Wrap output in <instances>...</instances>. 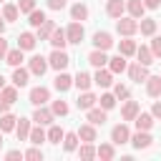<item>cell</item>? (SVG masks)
Returning a JSON list of instances; mask_svg holds the SVG:
<instances>
[{
  "label": "cell",
  "mask_w": 161,
  "mask_h": 161,
  "mask_svg": "<svg viewBox=\"0 0 161 161\" xmlns=\"http://www.w3.org/2000/svg\"><path fill=\"white\" fill-rule=\"evenodd\" d=\"M116 30L123 35V38H131L136 30H138V23H136V18H118V23H116Z\"/></svg>",
  "instance_id": "6da1fadb"
},
{
  "label": "cell",
  "mask_w": 161,
  "mask_h": 161,
  "mask_svg": "<svg viewBox=\"0 0 161 161\" xmlns=\"http://www.w3.org/2000/svg\"><path fill=\"white\" fill-rule=\"evenodd\" d=\"M48 63H50V68H55V70H63V68H68L70 58H68V53H65V50H60V48H53V53H50Z\"/></svg>",
  "instance_id": "7a4b0ae2"
},
{
  "label": "cell",
  "mask_w": 161,
  "mask_h": 161,
  "mask_svg": "<svg viewBox=\"0 0 161 161\" xmlns=\"http://www.w3.org/2000/svg\"><path fill=\"white\" fill-rule=\"evenodd\" d=\"M111 141H113L116 146H123V143H128V141H131V131H128V126H126V123H118V126H113V131H111Z\"/></svg>",
  "instance_id": "3957f363"
},
{
  "label": "cell",
  "mask_w": 161,
  "mask_h": 161,
  "mask_svg": "<svg viewBox=\"0 0 161 161\" xmlns=\"http://www.w3.org/2000/svg\"><path fill=\"white\" fill-rule=\"evenodd\" d=\"M65 35H68V43H75V45H80V43H83V35H86V30H83V25L75 20V23H70V25L65 28Z\"/></svg>",
  "instance_id": "277c9868"
},
{
  "label": "cell",
  "mask_w": 161,
  "mask_h": 161,
  "mask_svg": "<svg viewBox=\"0 0 161 161\" xmlns=\"http://www.w3.org/2000/svg\"><path fill=\"white\" fill-rule=\"evenodd\" d=\"M48 58H43V55H33L30 58V63H28V70L33 73V75H43L45 70H48Z\"/></svg>",
  "instance_id": "5b68a950"
},
{
  "label": "cell",
  "mask_w": 161,
  "mask_h": 161,
  "mask_svg": "<svg viewBox=\"0 0 161 161\" xmlns=\"http://www.w3.org/2000/svg\"><path fill=\"white\" fill-rule=\"evenodd\" d=\"M48 101H50V91H48V88L38 86V88L30 91V103H33V106H43V103H48Z\"/></svg>",
  "instance_id": "8992f818"
},
{
  "label": "cell",
  "mask_w": 161,
  "mask_h": 161,
  "mask_svg": "<svg viewBox=\"0 0 161 161\" xmlns=\"http://www.w3.org/2000/svg\"><path fill=\"white\" fill-rule=\"evenodd\" d=\"M53 111H48V108H43V106H35V113H33V121L35 123H40V126H50L53 123Z\"/></svg>",
  "instance_id": "52a82bcc"
},
{
  "label": "cell",
  "mask_w": 161,
  "mask_h": 161,
  "mask_svg": "<svg viewBox=\"0 0 161 161\" xmlns=\"http://www.w3.org/2000/svg\"><path fill=\"white\" fill-rule=\"evenodd\" d=\"M93 45H96L98 50H108V48L113 45V38H111V33H106V30H98V33L93 35Z\"/></svg>",
  "instance_id": "ba28073f"
},
{
  "label": "cell",
  "mask_w": 161,
  "mask_h": 161,
  "mask_svg": "<svg viewBox=\"0 0 161 161\" xmlns=\"http://www.w3.org/2000/svg\"><path fill=\"white\" fill-rule=\"evenodd\" d=\"M128 75H131V80H136V83H143V80L148 78V65H141V63H136V65H131V68H128Z\"/></svg>",
  "instance_id": "9c48e42d"
},
{
  "label": "cell",
  "mask_w": 161,
  "mask_h": 161,
  "mask_svg": "<svg viewBox=\"0 0 161 161\" xmlns=\"http://www.w3.org/2000/svg\"><path fill=\"white\" fill-rule=\"evenodd\" d=\"M146 93L151 98H158L161 96V75H148L146 78Z\"/></svg>",
  "instance_id": "30bf717a"
},
{
  "label": "cell",
  "mask_w": 161,
  "mask_h": 161,
  "mask_svg": "<svg viewBox=\"0 0 161 161\" xmlns=\"http://www.w3.org/2000/svg\"><path fill=\"white\" fill-rule=\"evenodd\" d=\"M93 83H96V86H101V88H108V86L113 83V73H111V68H108V70L98 68V73L93 75Z\"/></svg>",
  "instance_id": "8fae6325"
},
{
  "label": "cell",
  "mask_w": 161,
  "mask_h": 161,
  "mask_svg": "<svg viewBox=\"0 0 161 161\" xmlns=\"http://www.w3.org/2000/svg\"><path fill=\"white\" fill-rule=\"evenodd\" d=\"M15 136H18V141H28V138H30V121H28V118H18V123H15Z\"/></svg>",
  "instance_id": "7c38bea8"
},
{
  "label": "cell",
  "mask_w": 161,
  "mask_h": 161,
  "mask_svg": "<svg viewBox=\"0 0 161 161\" xmlns=\"http://www.w3.org/2000/svg\"><path fill=\"white\" fill-rule=\"evenodd\" d=\"M131 143H133L136 148H148V146L153 143V138L148 136V131H138V133L131 136Z\"/></svg>",
  "instance_id": "4fadbf2b"
},
{
  "label": "cell",
  "mask_w": 161,
  "mask_h": 161,
  "mask_svg": "<svg viewBox=\"0 0 161 161\" xmlns=\"http://www.w3.org/2000/svg\"><path fill=\"white\" fill-rule=\"evenodd\" d=\"M53 86L60 91V93H65L70 86H73V78L68 75V73H63V70H58V75H55V80H53Z\"/></svg>",
  "instance_id": "5bb4252c"
},
{
  "label": "cell",
  "mask_w": 161,
  "mask_h": 161,
  "mask_svg": "<svg viewBox=\"0 0 161 161\" xmlns=\"http://www.w3.org/2000/svg\"><path fill=\"white\" fill-rule=\"evenodd\" d=\"M88 123H93V126H103L106 123V108H88Z\"/></svg>",
  "instance_id": "9a60e30c"
},
{
  "label": "cell",
  "mask_w": 161,
  "mask_h": 161,
  "mask_svg": "<svg viewBox=\"0 0 161 161\" xmlns=\"http://www.w3.org/2000/svg\"><path fill=\"white\" fill-rule=\"evenodd\" d=\"M126 10L131 13V18H143V10H146V5H143V0H126Z\"/></svg>",
  "instance_id": "2e32d148"
},
{
  "label": "cell",
  "mask_w": 161,
  "mask_h": 161,
  "mask_svg": "<svg viewBox=\"0 0 161 161\" xmlns=\"http://www.w3.org/2000/svg\"><path fill=\"white\" fill-rule=\"evenodd\" d=\"M35 43H38V35H33V33H20V38H18V48H23V50H33Z\"/></svg>",
  "instance_id": "e0dca14e"
},
{
  "label": "cell",
  "mask_w": 161,
  "mask_h": 161,
  "mask_svg": "<svg viewBox=\"0 0 161 161\" xmlns=\"http://www.w3.org/2000/svg\"><path fill=\"white\" fill-rule=\"evenodd\" d=\"M121 116H123V121H136V116H138V103H136V101H126V106L121 108Z\"/></svg>",
  "instance_id": "ac0fdd59"
},
{
  "label": "cell",
  "mask_w": 161,
  "mask_h": 161,
  "mask_svg": "<svg viewBox=\"0 0 161 161\" xmlns=\"http://www.w3.org/2000/svg\"><path fill=\"white\" fill-rule=\"evenodd\" d=\"M123 10H126V0H108L106 13H108L111 18H121V15H123Z\"/></svg>",
  "instance_id": "d6986e66"
},
{
  "label": "cell",
  "mask_w": 161,
  "mask_h": 161,
  "mask_svg": "<svg viewBox=\"0 0 161 161\" xmlns=\"http://www.w3.org/2000/svg\"><path fill=\"white\" fill-rule=\"evenodd\" d=\"M65 43H68V35H65V30H60V28H55L53 30V35H50V45L53 48H65Z\"/></svg>",
  "instance_id": "ffe728a7"
},
{
  "label": "cell",
  "mask_w": 161,
  "mask_h": 161,
  "mask_svg": "<svg viewBox=\"0 0 161 161\" xmlns=\"http://www.w3.org/2000/svg\"><path fill=\"white\" fill-rule=\"evenodd\" d=\"M91 83H93V78H91L88 73H83V70H78V75L73 78V86H75L78 91H88V88H91Z\"/></svg>",
  "instance_id": "44dd1931"
},
{
  "label": "cell",
  "mask_w": 161,
  "mask_h": 161,
  "mask_svg": "<svg viewBox=\"0 0 161 161\" xmlns=\"http://www.w3.org/2000/svg\"><path fill=\"white\" fill-rule=\"evenodd\" d=\"M96 101H98V98H96L93 93L83 91V93L78 96V101H75V103H78V108H80V111H88V108H93V103H96Z\"/></svg>",
  "instance_id": "7402d4cb"
},
{
  "label": "cell",
  "mask_w": 161,
  "mask_h": 161,
  "mask_svg": "<svg viewBox=\"0 0 161 161\" xmlns=\"http://www.w3.org/2000/svg\"><path fill=\"white\" fill-rule=\"evenodd\" d=\"M78 138L86 141V143H93V141H96V128H93V123L80 126V128H78Z\"/></svg>",
  "instance_id": "603a6c76"
},
{
  "label": "cell",
  "mask_w": 161,
  "mask_h": 161,
  "mask_svg": "<svg viewBox=\"0 0 161 161\" xmlns=\"http://www.w3.org/2000/svg\"><path fill=\"white\" fill-rule=\"evenodd\" d=\"M28 141H30L33 146H40L43 141H48V133L43 131V126H40V123H38L35 128H30V138H28Z\"/></svg>",
  "instance_id": "cb8c5ba5"
},
{
  "label": "cell",
  "mask_w": 161,
  "mask_h": 161,
  "mask_svg": "<svg viewBox=\"0 0 161 161\" xmlns=\"http://www.w3.org/2000/svg\"><path fill=\"white\" fill-rule=\"evenodd\" d=\"M136 55H138V63H141V65H151V63H153V50L146 48V45L136 48Z\"/></svg>",
  "instance_id": "d4e9b609"
},
{
  "label": "cell",
  "mask_w": 161,
  "mask_h": 161,
  "mask_svg": "<svg viewBox=\"0 0 161 161\" xmlns=\"http://www.w3.org/2000/svg\"><path fill=\"white\" fill-rule=\"evenodd\" d=\"M108 68H111V73H123L126 70V55H116V58H108Z\"/></svg>",
  "instance_id": "484cf974"
},
{
  "label": "cell",
  "mask_w": 161,
  "mask_h": 161,
  "mask_svg": "<svg viewBox=\"0 0 161 161\" xmlns=\"http://www.w3.org/2000/svg\"><path fill=\"white\" fill-rule=\"evenodd\" d=\"M28 75H30V70H25V68H15L13 70V83L18 86V88H23V86H28Z\"/></svg>",
  "instance_id": "4316f807"
},
{
  "label": "cell",
  "mask_w": 161,
  "mask_h": 161,
  "mask_svg": "<svg viewBox=\"0 0 161 161\" xmlns=\"http://www.w3.org/2000/svg\"><path fill=\"white\" fill-rule=\"evenodd\" d=\"M153 126V113H138L136 116V128L138 131H148Z\"/></svg>",
  "instance_id": "83f0119b"
},
{
  "label": "cell",
  "mask_w": 161,
  "mask_h": 161,
  "mask_svg": "<svg viewBox=\"0 0 161 161\" xmlns=\"http://www.w3.org/2000/svg\"><path fill=\"white\" fill-rule=\"evenodd\" d=\"M138 30H141V35H153L156 33V20L153 18H141Z\"/></svg>",
  "instance_id": "f1b7e54d"
},
{
  "label": "cell",
  "mask_w": 161,
  "mask_h": 161,
  "mask_svg": "<svg viewBox=\"0 0 161 161\" xmlns=\"http://www.w3.org/2000/svg\"><path fill=\"white\" fill-rule=\"evenodd\" d=\"M53 30H55V23H53V20H45V23L38 28V40H50Z\"/></svg>",
  "instance_id": "f546056e"
},
{
  "label": "cell",
  "mask_w": 161,
  "mask_h": 161,
  "mask_svg": "<svg viewBox=\"0 0 161 161\" xmlns=\"http://www.w3.org/2000/svg\"><path fill=\"white\" fill-rule=\"evenodd\" d=\"M5 63H8V65H13V68H18V65L23 63V48L8 50V55H5Z\"/></svg>",
  "instance_id": "4dcf8cb0"
},
{
  "label": "cell",
  "mask_w": 161,
  "mask_h": 161,
  "mask_svg": "<svg viewBox=\"0 0 161 161\" xmlns=\"http://www.w3.org/2000/svg\"><path fill=\"white\" fill-rule=\"evenodd\" d=\"M88 63H91V65H96V68H103V65L108 63V58H106V53H103V50H98V48H96V50L88 55Z\"/></svg>",
  "instance_id": "1f68e13d"
},
{
  "label": "cell",
  "mask_w": 161,
  "mask_h": 161,
  "mask_svg": "<svg viewBox=\"0 0 161 161\" xmlns=\"http://www.w3.org/2000/svg\"><path fill=\"white\" fill-rule=\"evenodd\" d=\"M15 121H18V118H15L13 113H8V111L0 113V128H3V131H15Z\"/></svg>",
  "instance_id": "d6a6232c"
},
{
  "label": "cell",
  "mask_w": 161,
  "mask_h": 161,
  "mask_svg": "<svg viewBox=\"0 0 161 161\" xmlns=\"http://www.w3.org/2000/svg\"><path fill=\"white\" fill-rule=\"evenodd\" d=\"M96 156H98V158H103V161H111V158L116 156V151H113V146H111V143H101V146L96 148Z\"/></svg>",
  "instance_id": "836d02e7"
},
{
  "label": "cell",
  "mask_w": 161,
  "mask_h": 161,
  "mask_svg": "<svg viewBox=\"0 0 161 161\" xmlns=\"http://www.w3.org/2000/svg\"><path fill=\"white\" fill-rule=\"evenodd\" d=\"M70 18H73V20H86V18H88V8H86L83 3H75V5L70 8Z\"/></svg>",
  "instance_id": "e575fe53"
},
{
  "label": "cell",
  "mask_w": 161,
  "mask_h": 161,
  "mask_svg": "<svg viewBox=\"0 0 161 161\" xmlns=\"http://www.w3.org/2000/svg\"><path fill=\"white\" fill-rule=\"evenodd\" d=\"M28 18H30V20H28V23H30V25H33V28H40V25H43V23H45V20H48V18H45V13H43V10H33V13H28Z\"/></svg>",
  "instance_id": "d590c367"
},
{
  "label": "cell",
  "mask_w": 161,
  "mask_h": 161,
  "mask_svg": "<svg viewBox=\"0 0 161 161\" xmlns=\"http://www.w3.org/2000/svg\"><path fill=\"white\" fill-rule=\"evenodd\" d=\"M118 53H121V55H126V58H128V55H133V53H136V43H133L131 38L121 40V45H118Z\"/></svg>",
  "instance_id": "8d00e7d4"
},
{
  "label": "cell",
  "mask_w": 161,
  "mask_h": 161,
  "mask_svg": "<svg viewBox=\"0 0 161 161\" xmlns=\"http://www.w3.org/2000/svg\"><path fill=\"white\" fill-rule=\"evenodd\" d=\"M0 96H3L8 103H15V101H18V86H15V83H13V86H5V88L0 91Z\"/></svg>",
  "instance_id": "74e56055"
},
{
  "label": "cell",
  "mask_w": 161,
  "mask_h": 161,
  "mask_svg": "<svg viewBox=\"0 0 161 161\" xmlns=\"http://www.w3.org/2000/svg\"><path fill=\"white\" fill-rule=\"evenodd\" d=\"M63 136H65V131H63L60 126H53V123H50V131H48V141H50V143H60V141H63Z\"/></svg>",
  "instance_id": "f35d334b"
},
{
  "label": "cell",
  "mask_w": 161,
  "mask_h": 161,
  "mask_svg": "<svg viewBox=\"0 0 161 161\" xmlns=\"http://www.w3.org/2000/svg\"><path fill=\"white\" fill-rule=\"evenodd\" d=\"M63 148L70 153V151H75L78 148V133H65L63 136Z\"/></svg>",
  "instance_id": "ab89813d"
},
{
  "label": "cell",
  "mask_w": 161,
  "mask_h": 161,
  "mask_svg": "<svg viewBox=\"0 0 161 161\" xmlns=\"http://www.w3.org/2000/svg\"><path fill=\"white\" fill-rule=\"evenodd\" d=\"M18 5H3V18L8 20V23H13V20H18Z\"/></svg>",
  "instance_id": "60d3db41"
},
{
  "label": "cell",
  "mask_w": 161,
  "mask_h": 161,
  "mask_svg": "<svg viewBox=\"0 0 161 161\" xmlns=\"http://www.w3.org/2000/svg\"><path fill=\"white\" fill-rule=\"evenodd\" d=\"M98 101H101V108H106V111H111V108L116 106V93H103V96H101Z\"/></svg>",
  "instance_id": "b9f144b4"
},
{
  "label": "cell",
  "mask_w": 161,
  "mask_h": 161,
  "mask_svg": "<svg viewBox=\"0 0 161 161\" xmlns=\"http://www.w3.org/2000/svg\"><path fill=\"white\" fill-rule=\"evenodd\" d=\"M78 156H80L83 161L93 158V156H96V148H93V143H86V141H83V146H80V151H78Z\"/></svg>",
  "instance_id": "7bdbcfd3"
},
{
  "label": "cell",
  "mask_w": 161,
  "mask_h": 161,
  "mask_svg": "<svg viewBox=\"0 0 161 161\" xmlns=\"http://www.w3.org/2000/svg\"><path fill=\"white\" fill-rule=\"evenodd\" d=\"M50 111H53L55 116H65V113H68V103H65V101H53Z\"/></svg>",
  "instance_id": "ee69618b"
},
{
  "label": "cell",
  "mask_w": 161,
  "mask_h": 161,
  "mask_svg": "<svg viewBox=\"0 0 161 161\" xmlns=\"http://www.w3.org/2000/svg\"><path fill=\"white\" fill-rule=\"evenodd\" d=\"M18 10L20 13H33L35 10V0H18Z\"/></svg>",
  "instance_id": "f6af8a7d"
},
{
  "label": "cell",
  "mask_w": 161,
  "mask_h": 161,
  "mask_svg": "<svg viewBox=\"0 0 161 161\" xmlns=\"http://www.w3.org/2000/svg\"><path fill=\"white\" fill-rule=\"evenodd\" d=\"M25 158L28 161H43V151L40 148H28L25 151Z\"/></svg>",
  "instance_id": "bcb514c9"
},
{
  "label": "cell",
  "mask_w": 161,
  "mask_h": 161,
  "mask_svg": "<svg viewBox=\"0 0 161 161\" xmlns=\"http://www.w3.org/2000/svg\"><path fill=\"white\" fill-rule=\"evenodd\" d=\"M151 50H153V58H161V38L151 40Z\"/></svg>",
  "instance_id": "7dc6e473"
},
{
  "label": "cell",
  "mask_w": 161,
  "mask_h": 161,
  "mask_svg": "<svg viewBox=\"0 0 161 161\" xmlns=\"http://www.w3.org/2000/svg\"><path fill=\"white\" fill-rule=\"evenodd\" d=\"M113 93H116V98H128V88H126V86H121V83L116 86V91H113Z\"/></svg>",
  "instance_id": "c3c4849f"
},
{
  "label": "cell",
  "mask_w": 161,
  "mask_h": 161,
  "mask_svg": "<svg viewBox=\"0 0 161 161\" xmlns=\"http://www.w3.org/2000/svg\"><path fill=\"white\" fill-rule=\"evenodd\" d=\"M5 158H8V161H18V158H25V153H20V151L15 148V151H8Z\"/></svg>",
  "instance_id": "681fc988"
},
{
  "label": "cell",
  "mask_w": 161,
  "mask_h": 161,
  "mask_svg": "<svg viewBox=\"0 0 161 161\" xmlns=\"http://www.w3.org/2000/svg\"><path fill=\"white\" fill-rule=\"evenodd\" d=\"M48 8L50 10H63L65 8V0H48Z\"/></svg>",
  "instance_id": "f907efd6"
},
{
  "label": "cell",
  "mask_w": 161,
  "mask_h": 161,
  "mask_svg": "<svg viewBox=\"0 0 161 161\" xmlns=\"http://www.w3.org/2000/svg\"><path fill=\"white\" fill-rule=\"evenodd\" d=\"M5 55H8V40L0 38V60H5Z\"/></svg>",
  "instance_id": "816d5d0a"
},
{
  "label": "cell",
  "mask_w": 161,
  "mask_h": 161,
  "mask_svg": "<svg viewBox=\"0 0 161 161\" xmlns=\"http://www.w3.org/2000/svg\"><path fill=\"white\" fill-rule=\"evenodd\" d=\"M151 113H153V118H161V101H156V103H153Z\"/></svg>",
  "instance_id": "f5cc1de1"
},
{
  "label": "cell",
  "mask_w": 161,
  "mask_h": 161,
  "mask_svg": "<svg viewBox=\"0 0 161 161\" xmlns=\"http://www.w3.org/2000/svg\"><path fill=\"white\" fill-rule=\"evenodd\" d=\"M143 5H146V8H151V10H156V8L161 5V0H143Z\"/></svg>",
  "instance_id": "db71d44e"
},
{
  "label": "cell",
  "mask_w": 161,
  "mask_h": 161,
  "mask_svg": "<svg viewBox=\"0 0 161 161\" xmlns=\"http://www.w3.org/2000/svg\"><path fill=\"white\" fill-rule=\"evenodd\" d=\"M8 108H10V103H8V101H5V98H3V96H0V113H5V111H8Z\"/></svg>",
  "instance_id": "11a10c76"
},
{
  "label": "cell",
  "mask_w": 161,
  "mask_h": 161,
  "mask_svg": "<svg viewBox=\"0 0 161 161\" xmlns=\"http://www.w3.org/2000/svg\"><path fill=\"white\" fill-rule=\"evenodd\" d=\"M3 30H5V18L0 15V35H3Z\"/></svg>",
  "instance_id": "9f6ffc18"
},
{
  "label": "cell",
  "mask_w": 161,
  "mask_h": 161,
  "mask_svg": "<svg viewBox=\"0 0 161 161\" xmlns=\"http://www.w3.org/2000/svg\"><path fill=\"white\" fill-rule=\"evenodd\" d=\"M3 88H5V78L0 75V91H3Z\"/></svg>",
  "instance_id": "6f0895ef"
},
{
  "label": "cell",
  "mask_w": 161,
  "mask_h": 161,
  "mask_svg": "<svg viewBox=\"0 0 161 161\" xmlns=\"http://www.w3.org/2000/svg\"><path fill=\"white\" fill-rule=\"evenodd\" d=\"M3 133H5V131H3V128H0V146H3Z\"/></svg>",
  "instance_id": "680465c9"
},
{
  "label": "cell",
  "mask_w": 161,
  "mask_h": 161,
  "mask_svg": "<svg viewBox=\"0 0 161 161\" xmlns=\"http://www.w3.org/2000/svg\"><path fill=\"white\" fill-rule=\"evenodd\" d=\"M0 3H3V0H0Z\"/></svg>",
  "instance_id": "91938a15"
}]
</instances>
